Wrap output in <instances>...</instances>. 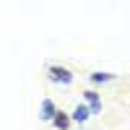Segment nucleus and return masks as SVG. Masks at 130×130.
I'll return each instance as SVG.
<instances>
[{
	"instance_id": "1",
	"label": "nucleus",
	"mask_w": 130,
	"mask_h": 130,
	"mask_svg": "<svg viewBox=\"0 0 130 130\" xmlns=\"http://www.w3.org/2000/svg\"><path fill=\"white\" fill-rule=\"evenodd\" d=\"M47 73H50V81H52V83H62V86L73 83V73H70L68 68H62V65H50Z\"/></svg>"
},
{
	"instance_id": "2",
	"label": "nucleus",
	"mask_w": 130,
	"mask_h": 130,
	"mask_svg": "<svg viewBox=\"0 0 130 130\" xmlns=\"http://www.w3.org/2000/svg\"><path fill=\"white\" fill-rule=\"evenodd\" d=\"M57 115L55 109V104H52V99H42V107H39V120H44V122H52V117Z\"/></svg>"
},
{
	"instance_id": "3",
	"label": "nucleus",
	"mask_w": 130,
	"mask_h": 130,
	"mask_svg": "<svg viewBox=\"0 0 130 130\" xmlns=\"http://www.w3.org/2000/svg\"><path fill=\"white\" fill-rule=\"evenodd\" d=\"M89 117H91V115H89V109H86L83 104H78V107L73 109V115H70V122H86Z\"/></svg>"
},
{
	"instance_id": "4",
	"label": "nucleus",
	"mask_w": 130,
	"mask_h": 130,
	"mask_svg": "<svg viewBox=\"0 0 130 130\" xmlns=\"http://www.w3.org/2000/svg\"><path fill=\"white\" fill-rule=\"evenodd\" d=\"M52 125H55L57 130H68L70 127V117L65 115V112H57L55 117H52Z\"/></svg>"
},
{
	"instance_id": "5",
	"label": "nucleus",
	"mask_w": 130,
	"mask_h": 130,
	"mask_svg": "<svg viewBox=\"0 0 130 130\" xmlns=\"http://www.w3.org/2000/svg\"><path fill=\"white\" fill-rule=\"evenodd\" d=\"M112 78H115L112 73H91V81L94 83H109Z\"/></svg>"
},
{
	"instance_id": "6",
	"label": "nucleus",
	"mask_w": 130,
	"mask_h": 130,
	"mask_svg": "<svg viewBox=\"0 0 130 130\" xmlns=\"http://www.w3.org/2000/svg\"><path fill=\"white\" fill-rule=\"evenodd\" d=\"M83 99L94 107V104H99V94H96V91H86V94H83Z\"/></svg>"
}]
</instances>
